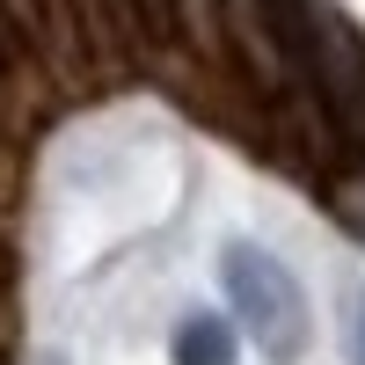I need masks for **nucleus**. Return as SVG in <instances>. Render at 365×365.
Wrapping results in <instances>:
<instances>
[{
  "mask_svg": "<svg viewBox=\"0 0 365 365\" xmlns=\"http://www.w3.org/2000/svg\"><path fill=\"white\" fill-rule=\"evenodd\" d=\"M220 285H227V307L241 322V336H256L263 358L292 365L307 351V299H299V278L263 249V241H227L220 249Z\"/></svg>",
  "mask_w": 365,
  "mask_h": 365,
  "instance_id": "nucleus-1",
  "label": "nucleus"
},
{
  "mask_svg": "<svg viewBox=\"0 0 365 365\" xmlns=\"http://www.w3.org/2000/svg\"><path fill=\"white\" fill-rule=\"evenodd\" d=\"M234 358H241V322L234 314L190 307L168 336V365H234Z\"/></svg>",
  "mask_w": 365,
  "mask_h": 365,
  "instance_id": "nucleus-2",
  "label": "nucleus"
},
{
  "mask_svg": "<svg viewBox=\"0 0 365 365\" xmlns=\"http://www.w3.org/2000/svg\"><path fill=\"white\" fill-rule=\"evenodd\" d=\"M344 351H351V365H365V292L351 299V329H344Z\"/></svg>",
  "mask_w": 365,
  "mask_h": 365,
  "instance_id": "nucleus-3",
  "label": "nucleus"
},
{
  "mask_svg": "<svg viewBox=\"0 0 365 365\" xmlns=\"http://www.w3.org/2000/svg\"><path fill=\"white\" fill-rule=\"evenodd\" d=\"M44 365H66V358H44Z\"/></svg>",
  "mask_w": 365,
  "mask_h": 365,
  "instance_id": "nucleus-4",
  "label": "nucleus"
}]
</instances>
